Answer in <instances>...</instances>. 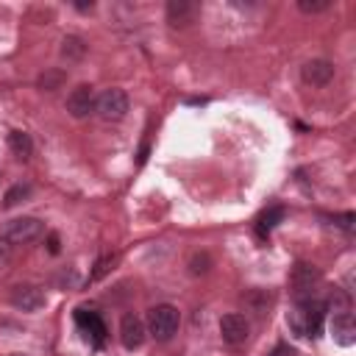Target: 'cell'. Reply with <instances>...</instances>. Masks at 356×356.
<instances>
[{
  "mask_svg": "<svg viewBox=\"0 0 356 356\" xmlns=\"http://www.w3.org/2000/svg\"><path fill=\"white\" fill-rule=\"evenodd\" d=\"M325 303L323 300H314V298H306V300H298L295 312H289L286 323L289 328L298 334V337H317L323 331V320H325Z\"/></svg>",
  "mask_w": 356,
  "mask_h": 356,
  "instance_id": "1",
  "label": "cell"
},
{
  "mask_svg": "<svg viewBox=\"0 0 356 356\" xmlns=\"http://www.w3.org/2000/svg\"><path fill=\"white\" fill-rule=\"evenodd\" d=\"M181 325V312L172 303H159L147 312V328L159 342H167Z\"/></svg>",
  "mask_w": 356,
  "mask_h": 356,
  "instance_id": "2",
  "label": "cell"
},
{
  "mask_svg": "<svg viewBox=\"0 0 356 356\" xmlns=\"http://www.w3.org/2000/svg\"><path fill=\"white\" fill-rule=\"evenodd\" d=\"M44 234V222L39 217H14L6 222L3 228V239H8L11 245H28L36 242Z\"/></svg>",
  "mask_w": 356,
  "mask_h": 356,
  "instance_id": "3",
  "label": "cell"
},
{
  "mask_svg": "<svg viewBox=\"0 0 356 356\" xmlns=\"http://www.w3.org/2000/svg\"><path fill=\"white\" fill-rule=\"evenodd\" d=\"M128 95L122 89H103L97 97H95V111L100 114V120L106 122H117L128 114Z\"/></svg>",
  "mask_w": 356,
  "mask_h": 356,
  "instance_id": "4",
  "label": "cell"
},
{
  "mask_svg": "<svg viewBox=\"0 0 356 356\" xmlns=\"http://www.w3.org/2000/svg\"><path fill=\"white\" fill-rule=\"evenodd\" d=\"M317 281H320V270L314 264H306V261H298L292 267V273H289V286H292V292H295L298 300L312 298V286Z\"/></svg>",
  "mask_w": 356,
  "mask_h": 356,
  "instance_id": "5",
  "label": "cell"
},
{
  "mask_svg": "<svg viewBox=\"0 0 356 356\" xmlns=\"http://www.w3.org/2000/svg\"><path fill=\"white\" fill-rule=\"evenodd\" d=\"M44 303H47V295L36 284H22L11 289V306L19 312H39Z\"/></svg>",
  "mask_w": 356,
  "mask_h": 356,
  "instance_id": "6",
  "label": "cell"
},
{
  "mask_svg": "<svg viewBox=\"0 0 356 356\" xmlns=\"http://www.w3.org/2000/svg\"><path fill=\"white\" fill-rule=\"evenodd\" d=\"M67 111L75 117V120H83L95 111V92L89 83H78L70 95H67Z\"/></svg>",
  "mask_w": 356,
  "mask_h": 356,
  "instance_id": "7",
  "label": "cell"
},
{
  "mask_svg": "<svg viewBox=\"0 0 356 356\" xmlns=\"http://www.w3.org/2000/svg\"><path fill=\"white\" fill-rule=\"evenodd\" d=\"M248 331H250V325H248L245 314L231 312V314H222V317H220V337H222V342H228V345H242V342L248 339Z\"/></svg>",
  "mask_w": 356,
  "mask_h": 356,
  "instance_id": "8",
  "label": "cell"
},
{
  "mask_svg": "<svg viewBox=\"0 0 356 356\" xmlns=\"http://www.w3.org/2000/svg\"><path fill=\"white\" fill-rule=\"evenodd\" d=\"M145 337H147V328H145L142 317H136V314H122V320H120V342H122L128 350H136V348H142Z\"/></svg>",
  "mask_w": 356,
  "mask_h": 356,
  "instance_id": "9",
  "label": "cell"
},
{
  "mask_svg": "<svg viewBox=\"0 0 356 356\" xmlns=\"http://www.w3.org/2000/svg\"><path fill=\"white\" fill-rule=\"evenodd\" d=\"M300 78L309 86H325L334 81V64L328 58H312L300 67Z\"/></svg>",
  "mask_w": 356,
  "mask_h": 356,
  "instance_id": "10",
  "label": "cell"
},
{
  "mask_svg": "<svg viewBox=\"0 0 356 356\" xmlns=\"http://www.w3.org/2000/svg\"><path fill=\"white\" fill-rule=\"evenodd\" d=\"M75 320H78V328L83 331L86 342H89L92 348H100V345H103V339H106V325H103V320L97 317V312H86V309H78Z\"/></svg>",
  "mask_w": 356,
  "mask_h": 356,
  "instance_id": "11",
  "label": "cell"
},
{
  "mask_svg": "<svg viewBox=\"0 0 356 356\" xmlns=\"http://www.w3.org/2000/svg\"><path fill=\"white\" fill-rule=\"evenodd\" d=\"M331 337H334V342H339L345 348L356 342V323H353V314L350 312L334 314V320H331Z\"/></svg>",
  "mask_w": 356,
  "mask_h": 356,
  "instance_id": "12",
  "label": "cell"
},
{
  "mask_svg": "<svg viewBox=\"0 0 356 356\" xmlns=\"http://www.w3.org/2000/svg\"><path fill=\"white\" fill-rule=\"evenodd\" d=\"M195 3H189V0H170L167 3V19H170V25H175V28H184V25H189L192 19H195Z\"/></svg>",
  "mask_w": 356,
  "mask_h": 356,
  "instance_id": "13",
  "label": "cell"
},
{
  "mask_svg": "<svg viewBox=\"0 0 356 356\" xmlns=\"http://www.w3.org/2000/svg\"><path fill=\"white\" fill-rule=\"evenodd\" d=\"M8 147H11V153L17 156V159H31V153H33V142H31V136L25 134V131H11L8 134Z\"/></svg>",
  "mask_w": 356,
  "mask_h": 356,
  "instance_id": "14",
  "label": "cell"
},
{
  "mask_svg": "<svg viewBox=\"0 0 356 356\" xmlns=\"http://www.w3.org/2000/svg\"><path fill=\"white\" fill-rule=\"evenodd\" d=\"M281 220H284V209H281V206H273V209L261 211L259 220H256V234H259V236H267Z\"/></svg>",
  "mask_w": 356,
  "mask_h": 356,
  "instance_id": "15",
  "label": "cell"
},
{
  "mask_svg": "<svg viewBox=\"0 0 356 356\" xmlns=\"http://www.w3.org/2000/svg\"><path fill=\"white\" fill-rule=\"evenodd\" d=\"M242 300H245V306H248L253 314H264V312L270 309V303H273V295H267L264 289H250Z\"/></svg>",
  "mask_w": 356,
  "mask_h": 356,
  "instance_id": "16",
  "label": "cell"
},
{
  "mask_svg": "<svg viewBox=\"0 0 356 356\" xmlns=\"http://www.w3.org/2000/svg\"><path fill=\"white\" fill-rule=\"evenodd\" d=\"M83 53H86V42L81 36H64L61 39V56L67 61H78V58H83Z\"/></svg>",
  "mask_w": 356,
  "mask_h": 356,
  "instance_id": "17",
  "label": "cell"
},
{
  "mask_svg": "<svg viewBox=\"0 0 356 356\" xmlns=\"http://www.w3.org/2000/svg\"><path fill=\"white\" fill-rule=\"evenodd\" d=\"M31 192H33V186H31V184H14V186L6 192V197H3V206H6V209H14L17 203L28 200V197H31Z\"/></svg>",
  "mask_w": 356,
  "mask_h": 356,
  "instance_id": "18",
  "label": "cell"
},
{
  "mask_svg": "<svg viewBox=\"0 0 356 356\" xmlns=\"http://www.w3.org/2000/svg\"><path fill=\"white\" fill-rule=\"evenodd\" d=\"M209 270H211V256L206 250H197L189 256V273L192 275H206Z\"/></svg>",
  "mask_w": 356,
  "mask_h": 356,
  "instance_id": "19",
  "label": "cell"
},
{
  "mask_svg": "<svg viewBox=\"0 0 356 356\" xmlns=\"http://www.w3.org/2000/svg\"><path fill=\"white\" fill-rule=\"evenodd\" d=\"M64 81H67V75H64L61 70H47L44 75H39V86H42L44 92H56Z\"/></svg>",
  "mask_w": 356,
  "mask_h": 356,
  "instance_id": "20",
  "label": "cell"
},
{
  "mask_svg": "<svg viewBox=\"0 0 356 356\" xmlns=\"http://www.w3.org/2000/svg\"><path fill=\"white\" fill-rule=\"evenodd\" d=\"M331 3L328 0H298V8L303 11V14H320V11H325Z\"/></svg>",
  "mask_w": 356,
  "mask_h": 356,
  "instance_id": "21",
  "label": "cell"
},
{
  "mask_svg": "<svg viewBox=\"0 0 356 356\" xmlns=\"http://www.w3.org/2000/svg\"><path fill=\"white\" fill-rule=\"evenodd\" d=\"M111 264H114V256H103L97 264H95V270H92V275H89V281H97V278H103L108 270H111Z\"/></svg>",
  "mask_w": 356,
  "mask_h": 356,
  "instance_id": "22",
  "label": "cell"
},
{
  "mask_svg": "<svg viewBox=\"0 0 356 356\" xmlns=\"http://www.w3.org/2000/svg\"><path fill=\"white\" fill-rule=\"evenodd\" d=\"M334 222L339 225V228H345V231H353V222H356V214H339V217H334Z\"/></svg>",
  "mask_w": 356,
  "mask_h": 356,
  "instance_id": "23",
  "label": "cell"
},
{
  "mask_svg": "<svg viewBox=\"0 0 356 356\" xmlns=\"http://www.w3.org/2000/svg\"><path fill=\"white\" fill-rule=\"evenodd\" d=\"M8 259H11V242L0 236V267H6V264H8Z\"/></svg>",
  "mask_w": 356,
  "mask_h": 356,
  "instance_id": "24",
  "label": "cell"
},
{
  "mask_svg": "<svg viewBox=\"0 0 356 356\" xmlns=\"http://www.w3.org/2000/svg\"><path fill=\"white\" fill-rule=\"evenodd\" d=\"M47 250H50V253H58V236H56V234L47 236Z\"/></svg>",
  "mask_w": 356,
  "mask_h": 356,
  "instance_id": "25",
  "label": "cell"
},
{
  "mask_svg": "<svg viewBox=\"0 0 356 356\" xmlns=\"http://www.w3.org/2000/svg\"><path fill=\"white\" fill-rule=\"evenodd\" d=\"M78 11H92V3H75Z\"/></svg>",
  "mask_w": 356,
  "mask_h": 356,
  "instance_id": "26",
  "label": "cell"
},
{
  "mask_svg": "<svg viewBox=\"0 0 356 356\" xmlns=\"http://www.w3.org/2000/svg\"><path fill=\"white\" fill-rule=\"evenodd\" d=\"M11 356H25V353H11Z\"/></svg>",
  "mask_w": 356,
  "mask_h": 356,
  "instance_id": "27",
  "label": "cell"
}]
</instances>
